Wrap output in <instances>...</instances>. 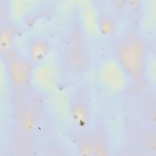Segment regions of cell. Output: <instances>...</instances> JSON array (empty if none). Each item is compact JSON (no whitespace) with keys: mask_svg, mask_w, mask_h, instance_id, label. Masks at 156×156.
<instances>
[{"mask_svg":"<svg viewBox=\"0 0 156 156\" xmlns=\"http://www.w3.org/2000/svg\"><path fill=\"white\" fill-rule=\"evenodd\" d=\"M113 57L129 79L140 80L145 75L148 50L146 41L136 29L128 28L116 38Z\"/></svg>","mask_w":156,"mask_h":156,"instance_id":"cell-1","label":"cell"},{"mask_svg":"<svg viewBox=\"0 0 156 156\" xmlns=\"http://www.w3.org/2000/svg\"><path fill=\"white\" fill-rule=\"evenodd\" d=\"M43 96L31 85L14 89L12 98V113L16 132L29 135L35 130L41 114Z\"/></svg>","mask_w":156,"mask_h":156,"instance_id":"cell-2","label":"cell"},{"mask_svg":"<svg viewBox=\"0 0 156 156\" xmlns=\"http://www.w3.org/2000/svg\"><path fill=\"white\" fill-rule=\"evenodd\" d=\"M51 48V43L47 37L43 35H34L27 40L26 55L35 66L49 58Z\"/></svg>","mask_w":156,"mask_h":156,"instance_id":"cell-9","label":"cell"},{"mask_svg":"<svg viewBox=\"0 0 156 156\" xmlns=\"http://www.w3.org/2000/svg\"><path fill=\"white\" fill-rule=\"evenodd\" d=\"M58 80V68L55 62L49 58L34 66L30 85L41 94L52 93L56 88Z\"/></svg>","mask_w":156,"mask_h":156,"instance_id":"cell-8","label":"cell"},{"mask_svg":"<svg viewBox=\"0 0 156 156\" xmlns=\"http://www.w3.org/2000/svg\"><path fill=\"white\" fill-rule=\"evenodd\" d=\"M116 23L115 18L105 10H98V32L105 36L112 35L116 30Z\"/></svg>","mask_w":156,"mask_h":156,"instance_id":"cell-12","label":"cell"},{"mask_svg":"<svg viewBox=\"0 0 156 156\" xmlns=\"http://www.w3.org/2000/svg\"><path fill=\"white\" fill-rule=\"evenodd\" d=\"M91 109L88 89L84 85L77 86L70 96L68 110L72 122L79 130L90 125Z\"/></svg>","mask_w":156,"mask_h":156,"instance_id":"cell-7","label":"cell"},{"mask_svg":"<svg viewBox=\"0 0 156 156\" xmlns=\"http://www.w3.org/2000/svg\"><path fill=\"white\" fill-rule=\"evenodd\" d=\"M79 21L87 37H94L98 32V10L94 5H85L81 9Z\"/></svg>","mask_w":156,"mask_h":156,"instance_id":"cell-10","label":"cell"},{"mask_svg":"<svg viewBox=\"0 0 156 156\" xmlns=\"http://www.w3.org/2000/svg\"><path fill=\"white\" fill-rule=\"evenodd\" d=\"M95 77L99 87L105 93L110 94H118L127 88L129 77L113 57L102 59L97 65Z\"/></svg>","mask_w":156,"mask_h":156,"instance_id":"cell-3","label":"cell"},{"mask_svg":"<svg viewBox=\"0 0 156 156\" xmlns=\"http://www.w3.org/2000/svg\"><path fill=\"white\" fill-rule=\"evenodd\" d=\"M17 35L15 23L10 20L5 21L0 27V51L4 55L13 50V44Z\"/></svg>","mask_w":156,"mask_h":156,"instance_id":"cell-11","label":"cell"},{"mask_svg":"<svg viewBox=\"0 0 156 156\" xmlns=\"http://www.w3.org/2000/svg\"><path fill=\"white\" fill-rule=\"evenodd\" d=\"M89 59L86 39L63 40L60 63L68 73L74 76L83 74L88 68Z\"/></svg>","mask_w":156,"mask_h":156,"instance_id":"cell-4","label":"cell"},{"mask_svg":"<svg viewBox=\"0 0 156 156\" xmlns=\"http://www.w3.org/2000/svg\"><path fill=\"white\" fill-rule=\"evenodd\" d=\"M7 79L13 89H21L30 85L34 65L27 57L15 49L3 55Z\"/></svg>","mask_w":156,"mask_h":156,"instance_id":"cell-6","label":"cell"},{"mask_svg":"<svg viewBox=\"0 0 156 156\" xmlns=\"http://www.w3.org/2000/svg\"><path fill=\"white\" fill-rule=\"evenodd\" d=\"M75 143L77 153L81 155H105L109 151L108 140L102 125L91 124L79 130Z\"/></svg>","mask_w":156,"mask_h":156,"instance_id":"cell-5","label":"cell"}]
</instances>
